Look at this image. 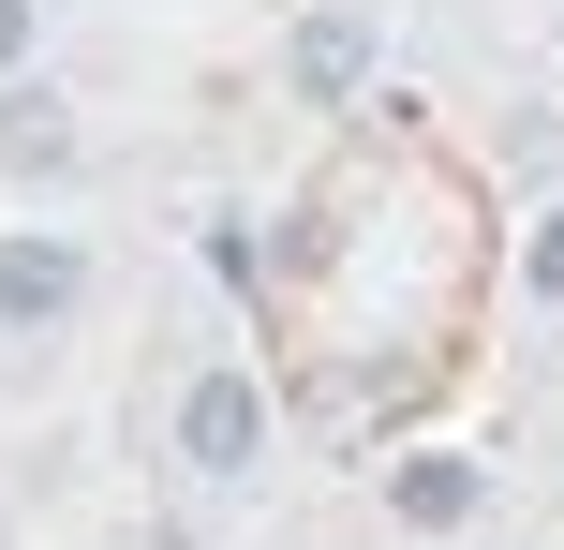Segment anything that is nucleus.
<instances>
[{
  "instance_id": "4",
  "label": "nucleus",
  "mask_w": 564,
  "mask_h": 550,
  "mask_svg": "<svg viewBox=\"0 0 564 550\" xmlns=\"http://www.w3.org/2000/svg\"><path fill=\"white\" fill-rule=\"evenodd\" d=\"M0 164H15V179H75V119H59V89L0 75Z\"/></svg>"
},
{
  "instance_id": "2",
  "label": "nucleus",
  "mask_w": 564,
  "mask_h": 550,
  "mask_svg": "<svg viewBox=\"0 0 564 550\" xmlns=\"http://www.w3.org/2000/svg\"><path fill=\"white\" fill-rule=\"evenodd\" d=\"M75 298H89L75 238H0V327H75Z\"/></svg>"
},
{
  "instance_id": "3",
  "label": "nucleus",
  "mask_w": 564,
  "mask_h": 550,
  "mask_svg": "<svg viewBox=\"0 0 564 550\" xmlns=\"http://www.w3.org/2000/svg\"><path fill=\"white\" fill-rule=\"evenodd\" d=\"M282 75H297V105H357V89H371V15H357V0H327V15H297V45H282Z\"/></svg>"
},
{
  "instance_id": "1",
  "label": "nucleus",
  "mask_w": 564,
  "mask_h": 550,
  "mask_svg": "<svg viewBox=\"0 0 564 550\" xmlns=\"http://www.w3.org/2000/svg\"><path fill=\"white\" fill-rule=\"evenodd\" d=\"M178 462L194 476H253L268 462V387L253 373H194L178 387Z\"/></svg>"
},
{
  "instance_id": "5",
  "label": "nucleus",
  "mask_w": 564,
  "mask_h": 550,
  "mask_svg": "<svg viewBox=\"0 0 564 550\" xmlns=\"http://www.w3.org/2000/svg\"><path fill=\"white\" fill-rule=\"evenodd\" d=\"M476 506H490L476 462H401V476H387V521H401V536H460Z\"/></svg>"
},
{
  "instance_id": "7",
  "label": "nucleus",
  "mask_w": 564,
  "mask_h": 550,
  "mask_svg": "<svg viewBox=\"0 0 564 550\" xmlns=\"http://www.w3.org/2000/svg\"><path fill=\"white\" fill-rule=\"evenodd\" d=\"M30 30H45V0H0V75L30 60Z\"/></svg>"
},
{
  "instance_id": "6",
  "label": "nucleus",
  "mask_w": 564,
  "mask_h": 550,
  "mask_svg": "<svg viewBox=\"0 0 564 550\" xmlns=\"http://www.w3.org/2000/svg\"><path fill=\"white\" fill-rule=\"evenodd\" d=\"M520 283H535V298H564V208L535 224V254H520Z\"/></svg>"
}]
</instances>
